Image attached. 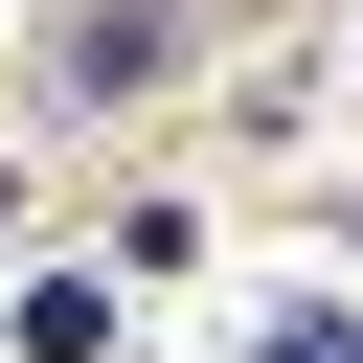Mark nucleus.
I'll return each instance as SVG.
<instances>
[{
	"instance_id": "1",
	"label": "nucleus",
	"mask_w": 363,
	"mask_h": 363,
	"mask_svg": "<svg viewBox=\"0 0 363 363\" xmlns=\"http://www.w3.org/2000/svg\"><path fill=\"white\" fill-rule=\"evenodd\" d=\"M272 363H363V318H295V340H272Z\"/></svg>"
}]
</instances>
